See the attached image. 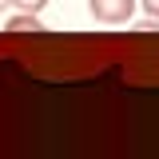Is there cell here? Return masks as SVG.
Instances as JSON below:
<instances>
[{"instance_id":"obj_1","label":"cell","mask_w":159,"mask_h":159,"mask_svg":"<svg viewBox=\"0 0 159 159\" xmlns=\"http://www.w3.org/2000/svg\"><path fill=\"white\" fill-rule=\"evenodd\" d=\"M139 0H88V12L96 24H127L135 16Z\"/></svg>"},{"instance_id":"obj_2","label":"cell","mask_w":159,"mask_h":159,"mask_svg":"<svg viewBox=\"0 0 159 159\" xmlns=\"http://www.w3.org/2000/svg\"><path fill=\"white\" fill-rule=\"evenodd\" d=\"M4 32H12V36H40V32H44L40 12H16V16H8Z\"/></svg>"},{"instance_id":"obj_3","label":"cell","mask_w":159,"mask_h":159,"mask_svg":"<svg viewBox=\"0 0 159 159\" xmlns=\"http://www.w3.org/2000/svg\"><path fill=\"white\" fill-rule=\"evenodd\" d=\"M8 4H16L20 12H44L48 8V0H8Z\"/></svg>"},{"instance_id":"obj_4","label":"cell","mask_w":159,"mask_h":159,"mask_svg":"<svg viewBox=\"0 0 159 159\" xmlns=\"http://www.w3.org/2000/svg\"><path fill=\"white\" fill-rule=\"evenodd\" d=\"M139 8H143L147 16H155V20H159V0H139Z\"/></svg>"},{"instance_id":"obj_5","label":"cell","mask_w":159,"mask_h":159,"mask_svg":"<svg viewBox=\"0 0 159 159\" xmlns=\"http://www.w3.org/2000/svg\"><path fill=\"white\" fill-rule=\"evenodd\" d=\"M135 32H159V20H155V16L143 20V24H135Z\"/></svg>"},{"instance_id":"obj_6","label":"cell","mask_w":159,"mask_h":159,"mask_svg":"<svg viewBox=\"0 0 159 159\" xmlns=\"http://www.w3.org/2000/svg\"><path fill=\"white\" fill-rule=\"evenodd\" d=\"M4 8H8V0H0V12H4Z\"/></svg>"}]
</instances>
